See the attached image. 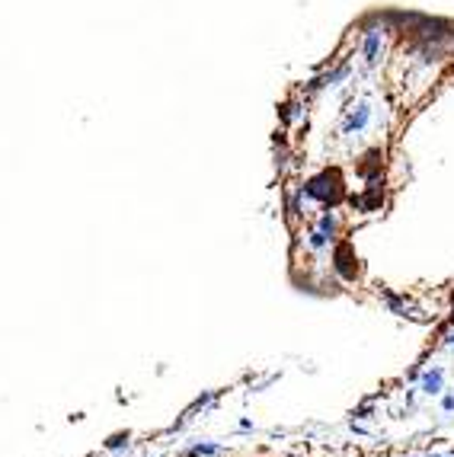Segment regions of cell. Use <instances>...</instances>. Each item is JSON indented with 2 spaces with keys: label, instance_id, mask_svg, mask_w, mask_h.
I'll list each match as a JSON object with an SVG mask.
<instances>
[{
  "label": "cell",
  "instance_id": "cell-1",
  "mask_svg": "<svg viewBox=\"0 0 454 457\" xmlns=\"http://www.w3.org/2000/svg\"><path fill=\"white\" fill-rule=\"evenodd\" d=\"M390 35H393L390 23L381 19V16H374V19H368L362 26V32H358V58L365 61V68H377V64L384 61Z\"/></svg>",
  "mask_w": 454,
  "mask_h": 457
},
{
  "label": "cell",
  "instance_id": "cell-2",
  "mask_svg": "<svg viewBox=\"0 0 454 457\" xmlns=\"http://www.w3.org/2000/svg\"><path fill=\"white\" fill-rule=\"evenodd\" d=\"M377 115V102L374 99H352L346 109H342V118H339V135L342 137H362L371 131Z\"/></svg>",
  "mask_w": 454,
  "mask_h": 457
},
{
  "label": "cell",
  "instance_id": "cell-3",
  "mask_svg": "<svg viewBox=\"0 0 454 457\" xmlns=\"http://www.w3.org/2000/svg\"><path fill=\"white\" fill-rule=\"evenodd\" d=\"M301 195L310 198V202H320V205H333L339 198V179L330 173H320L314 176V179H307V183L301 186Z\"/></svg>",
  "mask_w": 454,
  "mask_h": 457
},
{
  "label": "cell",
  "instance_id": "cell-4",
  "mask_svg": "<svg viewBox=\"0 0 454 457\" xmlns=\"http://www.w3.org/2000/svg\"><path fill=\"white\" fill-rule=\"evenodd\" d=\"M349 77H352V61H339V64H333L326 74H320V77H314L307 84V90L310 93H326V90H339V86L346 84Z\"/></svg>",
  "mask_w": 454,
  "mask_h": 457
},
{
  "label": "cell",
  "instance_id": "cell-5",
  "mask_svg": "<svg viewBox=\"0 0 454 457\" xmlns=\"http://www.w3.org/2000/svg\"><path fill=\"white\" fill-rule=\"evenodd\" d=\"M419 390H422V393H429V396L441 393V390H445V374H441V368H432V371H425L422 377H419Z\"/></svg>",
  "mask_w": 454,
  "mask_h": 457
},
{
  "label": "cell",
  "instance_id": "cell-6",
  "mask_svg": "<svg viewBox=\"0 0 454 457\" xmlns=\"http://www.w3.org/2000/svg\"><path fill=\"white\" fill-rule=\"evenodd\" d=\"M333 243H336V240H333L330 234H323V230H320V227H314V230H310V234H307V246H310V250H314V253H323V250H330Z\"/></svg>",
  "mask_w": 454,
  "mask_h": 457
},
{
  "label": "cell",
  "instance_id": "cell-7",
  "mask_svg": "<svg viewBox=\"0 0 454 457\" xmlns=\"http://www.w3.org/2000/svg\"><path fill=\"white\" fill-rule=\"evenodd\" d=\"M278 115H282L285 125H294V122L304 118V106H301V102H282V106H278Z\"/></svg>",
  "mask_w": 454,
  "mask_h": 457
},
{
  "label": "cell",
  "instance_id": "cell-8",
  "mask_svg": "<svg viewBox=\"0 0 454 457\" xmlns=\"http://www.w3.org/2000/svg\"><path fill=\"white\" fill-rule=\"evenodd\" d=\"M215 454H224V444H208V441H199L189 448V457H215Z\"/></svg>",
  "mask_w": 454,
  "mask_h": 457
},
{
  "label": "cell",
  "instance_id": "cell-9",
  "mask_svg": "<svg viewBox=\"0 0 454 457\" xmlns=\"http://www.w3.org/2000/svg\"><path fill=\"white\" fill-rule=\"evenodd\" d=\"M422 26H425V29H441L445 23H438V19H422ZM445 35H448V32H419L422 42H432V38L438 42V38H445Z\"/></svg>",
  "mask_w": 454,
  "mask_h": 457
},
{
  "label": "cell",
  "instance_id": "cell-10",
  "mask_svg": "<svg viewBox=\"0 0 454 457\" xmlns=\"http://www.w3.org/2000/svg\"><path fill=\"white\" fill-rule=\"evenodd\" d=\"M125 444H128V432H118V435H112V438L106 441V448L109 451H118V448H125Z\"/></svg>",
  "mask_w": 454,
  "mask_h": 457
},
{
  "label": "cell",
  "instance_id": "cell-11",
  "mask_svg": "<svg viewBox=\"0 0 454 457\" xmlns=\"http://www.w3.org/2000/svg\"><path fill=\"white\" fill-rule=\"evenodd\" d=\"M215 396H218V393H202V396H199V400H195L192 406H208V403H211V400H215Z\"/></svg>",
  "mask_w": 454,
  "mask_h": 457
},
{
  "label": "cell",
  "instance_id": "cell-12",
  "mask_svg": "<svg viewBox=\"0 0 454 457\" xmlns=\"http://www.w3.org/2000/svg\"><path fill=\"white\" fill-rule=\"evenodd\" d=\"M352 416H355V419H368V416H371V406H358Z\"/></svg>",
  "mask_w": 454,
  "mask_h": 457
},
{
  "label": "cell",
  "instance_id": "cell-13",
  "mask_svg": "<svg viewBox=\"0 0 454 457\" xmlns=\"http://www.w3.org/2000/svg\"><path fill=\"white\" fill-rule=\"evenodd\" d=\"M441 409H445V412H454V396H451V393L441 400Z\"/></svg>",
  "mask_w": 454,
  "mask_h": 457
},
{
  "label": "cell",
  "instance_id": "cell-14",
  "mask_svg": "<svg viewBox=\"0 0 454 457\" xmlns=\"http://www.w3.org/2000/svg\"><path fill=\"white\" fill-rule=\"evenodd\" d=\"M448 345H454V333H451V336H448Z\"/></svg>",
  "mask_w": 454,
  "mask_h": 457
},
{
  "label": "cell",
  "instance_id": "cell-15",
  "mask_svg": "<svg viewBox=\"0 0 454 457\" xmlns=\"http://www.w3.org/2000/svg\"><path fill=\"white\" fill-rule=\"evenodd\" d=\"M429 457H441V454H429Z\"/></svg>",
  "mask_w": 454,
  "mask_h": 457
}]
</instances>
